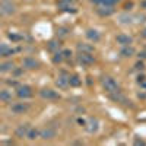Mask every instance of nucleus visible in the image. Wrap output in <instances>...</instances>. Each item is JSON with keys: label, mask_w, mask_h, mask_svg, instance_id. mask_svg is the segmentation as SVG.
I'll return each mask as SVG.
<instances>
[{"label": "nucleus", "mask_w": 146, "mask_h": 146, "mask_svg": "<svg viewBox=\"0 0 146 146\" xmlns=\"http://www.w3.org/2000/svg\"><path fill=\"white\" fill-rule=\"evenodd\" d=\"M118 22L123 25H131L135 23V15H129V13H123L118 16Z\"/></svg>", "instance_id": "dca6fc26"}, {"label": "nucleus", "mask_w": 146, "mask_h": 146, "mask_svg": "<svg viewBox=\"0 0 146 146\" xmlns=\"http://www.w3.org/2000/svg\"><path fill=\"white\" fill-rule=\"evenodd\" d=\"M85 35H86V38L91 41V42H98L100 40H101V34L96 31V29H94V28H89V29H86V32H85Z\"/></svg>", "instance_id": "ddd939ff"}, {"label": "nucleus", "mask_w": 146, "mask_h": 146, "mask_svg": "<svg viewBox=\"0 0 146 146\" xmlns=\"http://www.w3.org/2000/svg\"><path fill=\"white\" fill-rule=\"evenodd\" d=\"M58 47H60V44L57 41H50V44H48V50H50V51H56V50H58Z\"/></svg>", "instance_id": "a878e982"}, {"label": "nucleus", "mask_w": 146, "mask_h": 146, "mask_svg": "<svg viewBox=\"0 0 146 146\" xmlns=\"http://www.w3.org/2000/svg\"><path fill=\"white\" fill-rule=\"evenodd\" d=\"M54 137H56V129H54V127L47 126V127L41 129L40 139H42V140H53Z\"/></svg>", "instance_id": "9d476101"}, {"label": "nucleus", "mask_w": 146, "mask_h": 146, "mask_svg": "<svg viewBox=\"0 0 146 146\" xmlns=\"http://www.w3.org/2000/svg\"><path fill=\"white\" fill-rule=\"evenodd\" d=\"M142 36H143V38H146V28L142 31Z\"/></svg>", "instance_id": "473e14b6"}, {"label": "nucleus", "mask_w": 146, "mask_h": 146, "mask_svg": "<svg viewBox=\"0 0 146 146\" xmlns=\"http://www.w3.org/2000/svg\"><path fill=\"white\" fill-rule=\"evenodd\" d=\"M78 51H79V53H94V47H92L91 44L79 42V44H78Z\"/></svg>", "instance_id": "6ab92c4d"}, {"label": "nucleus", "mask_w": 146, "mask_h": 146, "mask_svg": "<svg viewBox=\"0 0 146 146\" xmlns=\"http://www.w3.org/2000/svg\"><path fill=\"white\" fill-rule=\"evenodd\" d=\"M16 13V5L12 0H0V15L10 16Z\"/></svg>", "instance_id": "f03ea898"}, {"label": "nucleus", "mask_w": 146, "mask_h": 146, "mask_svg": "<svg viewBox=\"0 0 146 146\" xmlns=\"http://www.w3.org/2000/svg\"><path fill=\"white\" fill-rule=\"evenodd\" d=\"M40 133H41V130L31 127L29 131H28V135H27V139H28V140H35V139H38V137H40Z\"/></svg>", "instance_id": "412c9836"}, {"label": "nucleus", "mask_w": 146, "mask_h": 146, "mask_svg": "<svg viewBox=\"0 0 146 146\" xmlns=\"http://www.w3.org/2000/svg\"><path fill=\"white\" fill-rule=\"evenodd\" d=\"M121 0H102L101 2V5H110V6H114V5H117V3H120Z\"/></svg>", "instance_id": "bb28decb"}, {"label": "nucleus", "mask_w": 146, "mask_h": 146, "mask_svg": "<svg viewBox=\"0 0 146 146\" xmlns=\"http://www.w3.org/2000/svg\"><path fill=\"white\" fill-rule=\"evenodd\" d=\"M115 41H117V44H120V45H131V42H133V38L130 35H127V34H118L117 36H115Z\"/></svg>", "instance_id": "4468645a"}, {"label": "nucleus", "mask_w": 146, "mask_h": 146, "mask_svg": "<svg viewBox=\"0 0 146 146\" xmlns=\"http://www.w3.org/2000/svg\"><path fill=\"white\" fill-rule=\"evenodd\" d=\"M76 0H58L57 2V7L63 12H72L75 13L76 12Z\"/></svg>", "instance_id": "7ed1b4c3"}, {"label": "nucleus", "mask_w": 146, "mask_h": 146, "mask_svg": "<svg viewBox=\"0 0 146 146\" xmlns=\"http://www.w3.org/2000/svg\"><path fill=\"white\" fill-rule=\"evenodd\" d=\"M135 145H145V142H143L142 139H140V140H139V139H136V140H135Z\"/></svg>", "instance_id": "7c9ffc66"}, {"label": "nucleus", "mask_w": 146, "mask_h": 146, "mask_svg": "<svg viewBox=\"0 0 146 146\" xmlns=\"http://www.w3.org/2000/svg\"><path fill=\"white\" fill-rule=\"evenodd\" d=\"M16 95L21 100H28L34 95V92H32V88L28 86V85H19V86H16Z\"/></svg>", "instance_id": "39448f33"}, {"label": "nucleus", "mask_w": 146, "mask_h": 146, "mask_svg": "<svg viewBox=\"0 0 146 146\" xmlns=\"http://www.w3.org/2000/svg\"><path fill=\"white\" fill-rule=\"evenodd\" d=\"M40 67V63L36 62L35 58L32 57H25L22 60V69H27V70H35Z\"/></svg>", "instance_id": "9b49d317"}, {"label": "nucleus", "mask_w": 146, "mask_h": 146, "mask_svg": "<svg viewBox=\"0 0 146 146\" xmlns=\"http://www.w3.org/2000/svg\"><path fill=\"white\" fill-rule=\"evenodd\" d=\"M15 53H16V50H13V48L9 47L7 44H2V45H0V56H2V57H9V56L15 54Z\"/></svg>", "instance_id": "f3484780"}, {"label": "nucleus", "mask_w": 146, "mask_h": 146, "mask_svg": "<svg viewBox=\"0 0 146 146\" xmlns=\"http://www.w3.org/2000/svg\"><path fill=\"white\" fill-rule=\"evenodd\" d=\"M80 85H82V79L78 75H72L70 76V86L78 88V86H80Z\"/></svg>", "instance_id": "5701e85b"}, {"label": "nucleus", "mask_w": 146, "mask_h": 146, "mask_svg": "<svg viewBox=\"0 0 146 146\" xmlns=\"http://www.w3.org/2000/svg\"><path fill=\"white\" fill-rule=\"evenodd\" d=\"M62 53H63V56H64V60H69V58L72 57V51H70V50H63Z\"/></svg>", "instance_id": "c85d7f7f"}, {"label": "nucleus", "mask_w": 146, "mask_h": 146, "mask_svg": "<svg viewBox=\"0 0 146 146\" xmlns=\"http://www.w3.org/2000/svg\"><path fill=\"white\" fill-rule=\"evenodd\" d=\"M0 101L2 102H10L12 101V92L7 89L0 91Z\"/></svg>", "instance_id": "aec40b11"}, {"label": "nucleus", "mask_w": 146, "mask_h": 146, "mask_svg": "<svg viewBox=\"0 0 146 146\" xmlns=\"http://www.w3.org/2000/svg\"><path fill=\"white\" fill-rule=\"evenodd\" d=\"M78 62L82 66H91V64H94L95 58H94L92 53H79L78 54Z\"/></svg>", "instance_id": "6e6552de"}, {"label": "nucleus", "mask_w": 146, "mask_h": 146, "mask_svg": "<svg viewBox=\"0 0 146 146\" xmlns=\"http://www.w3.org/2000/svg\"><path fill=\"white\" fill-rule=\"evenodd\" d=\"M98 129H100V123H98V120L96 118H94V117H91V118H88L86 120V124H85V130H86L88 133H96L98 131Z\"/></svg>", "instance_id": "f8f14e48"}, {"label": "nucleus", "mask_w": 146, "mask_h": 146, "mask_svg": "<svg viewBox=\"0 0 146 146\" xmlns=\"http://www.w3.org/2000/svg\"><path fill=\"white\" fill-rule=\"evenodd\" d=\"M13 69H15L13 62H5V63L0 64V72H2V73H7V72L13 70Z\"/></svg>", "instance_id": "4be33fe9"}, {"label": "nucleus", "mask_w": 146, "mask_h": 146, "mask_svg": "<svg viewBox=\"0 0 146 146\" xmlns=\"http://www.w3.org/2000/svg\"><path fill=\"white\" fill-rule=\"evenodd\" d=\"M28 110H29V105L27 102H15V104H12V107H10V111L13 114H16V115L25 114Z\"/></svg>", "instance_id": "0eeeda50"}, {"label": "nucleus", "mask_w": 146, "mask_h": 146, "mask_svg": "<svg viewBox=\"0 0 146 146\" xmlns=\"http://www.w3.org/2000/svg\"><path fill=\"white\" fill-rule=\"evenodd\" d=\"M140 7L146 10V0H142V3H140Z\"/></svg>", "instance_id": "2f4dec72"}, {"label": "nucleus", "mask_w": 146, "mask_h": 146, "mask_svg": "<svg viewBox=\"0 0 146 146\" xmlns=\"http://www.w3.org/2000/svg\"><path fill=\"white\" fill-rule=\"evenodd\" d=\"M101 85H102V88L105 92H108L110 95L111 94H115L120 91V85L117 83V80L111 76H102L101 79Z\"/></svg>", "instance_id": "f257e3e1"}, {"label": "nucleus", "mask_w": 146, "mask_h": 146, "mask_svg": "<svg viewBox=\"0 0 146 146\" xmlns=\"http://www.w3.org/2000/svg\"><path fill=\"white\" fill-rule=\"evenodd\" d=\"M91 3H94V5H101V2L102 0H89Z\"/></svg>", "instance_id": "c756f323"}, {"label": "nucleus", "mask_w": 146, "mask_h": 146, "mask_svg": "<svg viewBox=\"0 0 146 146\" xmlns=\"http://www.w3.org/2000/svg\"><path fill=\"white\" fill-rule=\"evenodd\" d=\"M29 124H19L15 130V135L19 137V139H23V137H27L28 135V131H29Z\"/></svg>", "instance_id": "2eb2a0df"}, {"label": "nucleus", "mask_w": 146, "mask_h": 146, "mask_svg": "<svg viewBox=\"0 0 146 146\" xmlns=\"http://www.w3.org/2000/svg\"><path fill=\"white\" fill-rule=\"evenodd\" d=\"M64 60V56H63V53L62 51H56L54 53V57H53V62L57 64V63H62Z\"/></svg>", "instance_id": "b1692460"}, {"label": "nucleus", "mask_w": 146, "mask_h": 146, "mask_svg": "<svg viewBox=\"0 0 146 146\" xmlns=\"http://www.w3.org/2000/svg\"><path fill=\"white\" fill-rule=\"evenodd\" d=\"M146 21V15L143 13H136L135 15V23H143Z\"/></svg>", "instance_id": "393cba45"}, {"label": "nucleus", "mask_w": 146, "mask_h": 146, "mask_svg": "<svg viewBox=\"0 0 146 146\" xmlns=\"http://www.w3.org/2000/svg\"><path fill=\"white\" fill-rule=\"evenodd\" d=\"M40 96L42 100H47V101H56V100H60V94L51 88H44L40 91Z\"/></svg>", "instance_id": "20e7f679"}, {"label": "nucleus", "mask_w": 146, "mask_h": 146, "mask_svg": "<svg viewBox=\"0 0 146 146\" xmlns=\"http://www.w3.org/2000/svg\"><path fill=\"white\" fill-rule=\"evenodd\" d=\"M135 53H136V51H135V48H133L131 45H124V47L120 50V56H121V57H124V58L131 57Z\"/></svg>", "instance_id": "a211bd4d"}, {"label": "nucleus", "mask_w": 146, "mask_h": 146, "mask_svg": "<svg viewBox=\"0 0 146 146\" xmlns=\"http://www.w3.org/2000/svg\"><path fill=\"white\" fill-rule=\"evenodd\" d=\"M56 85L60 89H66L70 86V75H67L66 72H60V75L57 76Z\"/></svg>", "instance_id": "423d86ee"}, {"label": "nucleus", "mask_w": 146, "mask_h": 146, "mask_svg": "<svg viewBox=\"0 0 146 146\" xmlns=\"http://www.w3.org/2000/svg\"><path fill=\"white\" fill-rule=\"evenodd\" d=\"M114 12H115L114 6H110V5H98V7H96V13H98L100 16H102V18L111 16Z\"/></svg>", "instance_id": "1a4fd4ad"}, {"label": "nucleus", "mask_w": 146, "mask_h": 146, "mask_svg": "<svg viewBox=\"0 0 146 146\" xmlns=\"http://www.w3.org/2000/svg\"><path fill=\"white\" fill-rule=\"evenodd\" d=\"M7 36H9V38H10L12 41H15V42H18V41H21V40H22V36H21V35H18V34H9Z\"/></svg>", "instance_id": "cd10ccee"}]
</instances>
